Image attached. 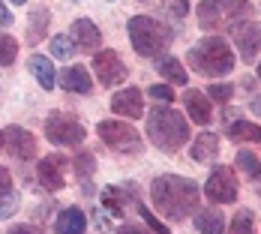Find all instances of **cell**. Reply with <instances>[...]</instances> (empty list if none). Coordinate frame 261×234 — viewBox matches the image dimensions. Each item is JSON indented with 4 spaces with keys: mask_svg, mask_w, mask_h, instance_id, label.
<instances>
[{
    "mask_svg": "<svg viewBox=\"0 0 261 234\" xmlns=\"http://www.w3.org/2000/svg\"><path fill=\"white\" fill-rule=\"evenodd\" d=\"M150 198L162 216H168L171 222H183L189 213H198L201 192L195 180L180 177V174H159L150 183Z\"/></svg>",
    "mask_w": 261,
    "mask_h": 234,
    "instance_id": "obj_1",
    "label": "cell"
},
{
    "mask_svg": "<svg viewBox=\"0 0 261 234\" xmlns=\"http://www.w3.org/2000/svg\"><path fill=\"white\" fill-rule=\"evenodd\" d=\"M147 138L162 153H177L189 141V123L171 105H159V108H153L147 114Z\"/></svg>",
    "mask_w": 261,
    "mask_h": 234,
    "instance_id": "obj_2",
    "label": "cell"
},
{
    "mask_svg": "<svg viewBox=\"0 0 261 234\" xmlns=\"http://www.w3.org/2000/svg\"><path fill=\"white\" fill-rule=\"evenodd\" d=\"M186 60H189V66L198 75H207V78H222L234 69V51H231V45L222 36H204V39H198L189 48Z\"/></svg>",
    "mask_w": 261,
    "mask_h": 234,
    "instance_id": "obj_3",
    "label": "cell"
},
{
    "mask_svg": "<svg viewBox=\"0 0 261 234\" xmlns=\"http://www.w3.org/2000/svg\"><path fill=\"white\" fill-rule=\"evenodd\" d=\"M129 39L132 48L141 54V57H159V54L168 48L171 42V30L156 21V18H147V15H132L129 18Z\"/></svg>",
    "mask_w": 261,
    "mask_h": 234,
    "instance_id": "obj_4",
    "label": "cell"
},
{
    "mask_svg": "<svg viewBox=\"0 0 261 234\" xmlns=\"http://www.w3.org/2000/svg\"><path fill=\"white\" fill-rule=\"evenodd\" d=\"M45 135L48 141L60 144V147H79L84 141V126L75 114H66V111H51L45 117Z\"/></svg>",
    "mask_w": 261,
    "mask_h": 234,
    "instance_id": "obj_5",
    "label": "cell"
},
{
    "mask_svg": "<svg viewBox=\"0 0 261 234\" xmlns=\"http://www.w3.org/2000/svg\"><path fill=\"white\" fill-rule=\"evenodd\" d=\"M99 138H102L105 144L111 147V150H117V153H138L141 150V135L132 129L129 123H120V120H102L99 126Z\"/></svg>",
    "mask_w": 261,
    "mask_h": 234,
    "instance_id": "obj_6",
    "label": "cell"
},
{
    "mask_svg": "<svg viewBox=\"0 0 261 234\" xmlns=\"http://www.w3.org/2000/svg\"><path fill=\"white\" fill-rule=\"evenodd\" d=\"M204 195H207L213 204H231L237 201V180L234 171L228 165H216V171L207 177L204 183Z\"/></svg>",
    "mask_w": 261,
    "mask_h": 234,
    "instance_id": "obj_7",
    "label": "cell"
},
{
    "mask_svg": "<svg viewBox=\"0 0 261 234\" xmlns=\"http://www.w3.org/2000/svg\"><path fill=\"white\" fill-rule=\"evenodd\" d=\"M231 36L237 42V51H240V60L243 63H252L261 51V24L258 21H237L231 24Z\"/></svg>",
    "mask_w": 261,
    "mask_h": 234,
    "instance_id": "obj_8",
    "label": "cell"
},
{
    "mask_svg": "<svg viewBox=\"0 0 261 234\" xmlns=\"http://www.w3.org/2000/svg\"><path fill=\"white\" fill-rule=\"evenodd\" d=\"M93 69H96L99 84H105V87H114V84H120L123 78L129 75V69H126V63L120 60V54L111 51V48L93 54Z\"/></svg>",
    "mask_w": 261,
    "mask_h": 234,
    "instance_id": "obj_9",
    "label": "cell"
},
{
    "mask_svg": "<svg viewBox=\"0 0 261 234\" xmlns=\"http://www.w3.org/2000/svg\"><path fill=\"white\" fill-rule=\"evenodd\" d=\"M66 168H69V159L60 153H51L36 165V177L48 192H57V189L66 186Z\"/></svg>",
    "mask_w": 261,
    "mask_h": 234,
    "instance_id": "obj_10",
    "label": "cell"
},
{
    "mask_svg": "<svg viewBox=\"0 0 261 234\" xmlns=\"http://www.w3.org/2000/svg\"><path fill=\"white\" fill-rule=\"evenodd\" d=\"M3 138H6V150L12 153V159H18V162H27V159H33L36 156V138H33V132L21 129V126H9V129L3 132Z\"/></svg>",
    "mask_w": 261,
    "mask_h": 234,
    "instance_id": "obj_11",
    "label": "cell"
},
{
    "mask_svg": "<svg viewBox=\"0 0 261 234\" xmlns=\"http://www.w3.org/2000/svg\"><path fill=\"white\" fill-rule=\"evenodd\" d=\"M111 111L120 117H141L144 114V93L138 87H126L111 96Z\"/></svg>",
    "mask_w": 261,
    "mask_h": 234,
    "instance_id": "obj_12",
    "label": "cell"
},
{
    "mask_svg": "<svg viewBox=\"0 0 261 234\" xmlns=\"http://www.w3.org/2000/svg\"><path fill=\"white\" fill-rule=\"evenodd\" d=\"M72 42L79 45L81 51H93L102 45V33L96 30V24L90 21V18H75L72 21Z\"/></svg>",
    "mask_w": 261,
    "mask_h": 234,
    "instance_id": "obj_13",
    "label": "cell"
},
{
    "mask_svg": "<svg viewBox=\"0 0 261 234\" xmlns=\"http://www.w3.org/2000/svg\"><path fill=\"white\" fill-rule=\"evenodd\" d=\"M57 81H60V87H63L66 93H90V90H93L90 72H87L84 66H79V63H72L69 69H63Z\"/></svg>",
    "mask_w": 261,
    "mask_h": 234,
    "instance_id": "obj_14",
    "label": "cell"
},
{
    "mask_svg": "<svg viewBox=\"0 0 261 234\" xmlns=\"http://www.w3.org/2000/svg\"><path fill=\"white\" fill-rule=\"evenodd\" d=\"M183 105H186V111H189V117L195 120V123H201V126H207L210 120H213V111H210V99L204 96V90H186L183 93Z\"/></svg>",
    "mask_w": 261,
    "mask_h": 234,
    "instance_id": "obj_15",
    "label": "cell"
},
{
    "mask_svg": "<svg viewBox=\"0 0 261 234\" xmlns=\"http://www.w3.org/2000/svg\"><path fill=\"white\" fill-rule=\"evenodd\" d=\"M54 231L57 234H84L87 231V216L79 207H63L57 222H54Z\"/></svg>",
    "mask_w": 261,
    "mask_h": 234,
    "instance_id": "obj_16",
    "label": "cell"
},
{
    "mask_svg": "<svg viewBox=\"0 0 261 234\" xmlns=\"http://www.w3.org/2000/svg\"><path fill=\"white\" fill-rule=\"evenodd\" d=\"M27 66H30V72H33V78L39 81L42 90H51L54 84H57V78H54V63L45 57V54H30Z\"/></svg>",
    "mask_w": 261,
    "mask_h": 234,
    "instance_id": "obj_17",
    "label": "cell"
},
{
    "mask_svg": "<svg viewBox=\"0 0 261 234\" xmlns=\"http://www.w3.org/2000/svg\"><path fill=\"white\" fill-rule=\"evenodd\" d=\"M216 156H219V138L213 132H201L192 141V159L195 162H213Z\"/></svg>",
    "mask_w": 261,
    "mask_h": 234,
    "instance_id": "obj_18",
    "label": "cell"
},
{
    "mask_svg": "<svg viewBox=\"0 0 261 234\" xmlns=\"http://www.w3.org/2000/svg\"><path fill=\"white\" fill-rule=\"evenodd\" d=\"M195 228L201 234H225V216L219 210H198Z\"/></svg>",
    "mask_w": 261,
    "mask_h": 234,
    "instance_id": "obj_19",
    "label": "cell"
},
{
    "mask_svg": "<svg viewBox=\"0 0 261 234\" xmlns=\"http://www.w3.org/2000/svg\"><path fill=\"white\" fill-rule=\"evenodd\" d=\"M156 72L165 78V81H171V84H186V81H189V75H186V69H183V63L177 57H159Z\"/></svg>",
    "mask_w": 261,
    "mask_h": 234,
    "instance_id": "obj_20",
    "label": "cell"
},
{
    "mask_svg": "<svg viewBox=\"0 0 261 234\" xmlns=\"http://www.w3.org/2000/svg\"><path fill=\"white\" fill-rule=\"evenodd\" d=\"M228 135H231L234 141H258L261 144V126L249 123V120H234V123H228Z\"/></svg>",
    "mask_w": 261,
    "mask_h": 234,
    "instance_id": "obj_21",
    "label": "cell"
},
{
    "mask_svg": "<svg viewBox=\"0 0 261 234\" xmlns=\"http://www.w3.org/2000/svg\"><path fill=\"white\" fill-rule=\"evenodd\" d=\"M48 21H51V12H48L45 6H36V9L30 12V30H27V39H30V42H39V39H42V30L48 27Z\"/></svg>",
    "mask_w": 261,
    "mask_h": 234,
    "instance_id": "obj_22",
    "label": "cell"
},
{
    "mask_svg": "<svg viewBox=\"0 0 261 234\" xmlns=\"http://www.w3.org/2000/svg\"><path fill=\"white\" fill-rule=\"evenodd\" d=\"M234 165L246 174V177H252V180H258L261 177V162H258V156L252 153V150H237Z\"/></svg>",
    "mask_w": 261,
    "mask_h": 234,
    "instance_id": "obj_23",
    "label": "cell"
},
{
    "mask_svg": "<svg viewBox=\"0 0 261 234\" xmlns=\"http://www.w3.org/2000/svg\"><path fill=\"white\" fill-rule=\"evenodd\" d=\"M48 51H51L57 60H69L72 54L79 51V45L72 42V36H63V33H57V36H51V42H48Z\"/></svg>",
    "mask_w": 261,
    "mask_h": 234,
    "instance_id": "obj_24",
    "label": "cell"
},
{
    "mask_svg": "<svg viewBox=\"0 0 261 234\" xmlns=\"http://www.w3.org/2000/svg\"><path fill=\"white\" fill-rule=\"evenodd\" d=\"M198 24L204 27V30H213V27L222 24V15H219V9H216L213 3H207V0L198 6Z\"/></svg>",
    "mask_w": 261,
    "mask_h": 234,
    "instance_id": "obj_25",
    "label": "cell"
},
{
    "mask_svg": "<svg viewBox=\"0 0 261 234\" xmlns=\"http://www.w3.org/2000/svg\"><path fill=\"white\" fill-rule=\"evenodd\" d=\"M231 234H255V216H252V210H240L234 216V222H231Z\"/></svg>",
    "mask_w": 261,
    "mask_h": 234,
    "instance_id": "obj_26",
    "label": "cell"
},
{
    "mask_svg": "<svg viewBox=\"0 0 261 234\" xmlns=\"http://www.w3.org/2000/svg\"><path fill=\"white\" fill-rule=\"evenodd\" d=\"M18 57V42L9 33H0V66H9Z\"/></svg>",
    "mask_w": 261,
    "mask_h": 234,
    "instance_id": "obj_27",
    "label": "cell"
},
{
    "mask_svg": "<svg viewBox=\"0 0 261 234\" xmlns=\"http://www.w3.org/2000/svg\"><path fill=\"white\" fill-rule=\"evenodd\" d=\"M102 204H105L108 210H111L114 216H120V213H123V192H120L117 186H105V192H102Z\"/></svg>",
    "mask_w": 261,
    "mask_h": 234,
    "instance_id": "obj_28",
    "label": "cell"
},
{
    "mask_svg": "<svg viewBox=\"0 0 261 234\" xmlns=\"http://www.w3.org/2000/svg\"><path fill=\"white\" fill-rule=\"evenodd\" d=\"M18 210V192L9 186L6 192H0V219H9Z\"/></svg>",
    "mask_w": 261,
    "mask_h": 234,
    "instance_id": "obj_29",
    "label": "cell"
},
{
    "mask_svg": "<svg viewBox=\"0 0 261 234\" xmlns=\"http://www.w3.org/2000/svg\"><path fill=\"white\" fill-rule=\"evenodd\" d=\"M249 15H252V6H249L246 0H231V3H228V21H231V24H237L240 18H249Z\"/></svg>",
    "mask_w": 261,
    "mask_h": 234,
    "instance_id": "obj_30",
    "label": "cell"
},
{
    "mask_svg": "<svg viewBox=\"0 0 261 234\" xmlns=\"http://www.w3.org/2000/svg\"><path fill=\"white\" fill-rule=\"evenodd\" d=\"M135 207H138V216H141V219H144V222H147V225H150V228H153L156 234H168V228H165V225H162V222H159L156 216H153L150 210L144 207V204H141L138 198H135Z\"/></svg>",
    "mask_w": 261,
    "mask_h": 234,
    "instance_id": "obj_31",
    "label": "cell"
},
{
    "mask_svg": "<svg viewBox=\"0 0 261 234\" xmlns=\"http://www.w3.org/2000/svg\"><path fill=\"white\" fill-rule=\"evenodd\" d=\"M204 93H210V99H213V102H228V99H231V93H234V87H231V84H210Z\"/></svg>",
    "mask_w": 261,
    "mask_h": 234,
    "instance_id": "obj_32",
    "label": "cell"
},
{
    "mask_svg": "<svg viewBox=\"0 0 261 234\" xmlns=\"http://www.w3.org/2000/svg\"><path fill=\"white\" fill-rule=\"evenodd\" d=\"M147 93H150L156 102H168V105H171V99H174V90H171V84H153Z\"/></svg>",
    "mask_w": 261,
    "mask_h": 234,
    "instance_id": "obj_33",
    "label": "cell"
},
{
    "mask_svg": "<svg viewBox=\"0 0 261 234\" xmlns=\"http://www.w3.org/2000/svg\"><path fill=\"white\" fill-rule=\"evenodd\" d=\"M72 165H75V171H79L81 177L87 180V177H90V171H93V156H90V153H79V159H75Z\"/></svg>",
    "mask_w": 261,
    "mask_h": 234,
    "instance_id": "obj_34",
    "label": "cell"
},
{
    "mask_svg": "<svg viewBox=\"0 0 261 234\" xmlns=\"http://www.w3.org/2000/svg\"><path fill=\"white\" fill-rule=\"evenodd\" d=\"M165 9L174 15V18H183L189 12V0H165Z\"/></svg>",
    "mask_w": 261,
    "mask_h": 234,
    "instance_id": "obj_35",
    "label": "cell"
},
{
    "mask_svg": "<svg viewBox=\"0 0 261 234\" xmlns=\"http://www.w3.org/2000/svg\"><path fill=\"white\" fill-rule=\"evenodd\" d=\"M12 21H15V18H12V12H9V9H6V3L0 0V27H9Z\"/></svg>",
    "mask_w": 261,
    "mask_h": 234,
    "instance_id": "obj_36",
    "label": "cell"
},
{
    "mask_svg": "<svg viewBox=\"0 0 261 234\" xmlns=\"http://www.w3.org/2000/svg\"><path fill=\"white\" fill-rule=\"evenodd\" d=\"M9 186H12V174H9V171L0 165V192H6Z\"/></svg>",
    "mask_w": 261,
    "mask_h": 234,
    "instance_id": "obj_37",
    "label": "cell"
},
{
    "mask_svg": "<svg viewBox=\"0 0 261 234\" xmlns=\"http://www.w3.org/2000/svg\"><path fill=\"white\" fill-rule=\"evenodd\" d=\"M117 234H150L147 228H141V225H120Z\"/></svg>",
    "mask_w": 261,
    "mask_h": 234,
    "instance_id": "obj_38",
    "label": "cell"
},
{
    "mask_svg": "<svg viewBox=\"0 0 261 234\" xmlns=\"http://www.w3.org/2000/svg\"><path fill=\"white\" fill-rule=\"evenodd\" d=\"M6 234H39V231H36L33 225H12Z\"/></svg>",
    "mask_w": 261,
    "mask_h": 234,
    "instance_id": "obj_39",
    "label": "cell"
},
{
    "mask_svg": "<svg viewBox=\"0 0 261 234\" xmlns=\"http://www.w3.org/2000/svg\"><path fill=\"white\" fill-rule=\"evenodd\" d=\"M249 108H252L255 114H261V96H258V99H252V102H249Z\"/></svg>",
    "mask_w": 261,
    "mask_h": 234,
    "instance_id": "obj_40",
    "label": "cell"
},
{
    "mask_svg": "<svg viewBox=\"0 0 261 234\" xmlns=\"http://www.w3.org/2000/svg\"><path fill=\"white\" fill-rule=\"evenodd\" d=\"M3 144H6V138H3V132H0V147H3Z\"/></svg>",
    "mask_w": 261,
    "mask_h": 234,
    "instance_id": "obj_41",
    "label": "cell"
},
{
    "mask_svg": "<svg viewBox=\"0 0 261 234\" xmlns=\"http://www.w3.org/2000/svg\"><path fill=\"white\" fill-rule=\"evenodd\" d=\"M207 3H213V6H219V3H222V0H207Z\"/></svg>",
    "mask_w": 261,
    "mask_h": 234,
    "instance_id": "obj_42",
    "label": "cell"
},
{
    "mask_svg": "<svg viewBox=\"0 0 261 234\" xmlns=\"http://www.w3.org/2000/svg\"><path fill=\"white\" fill-rule=\"evenodd\" d=\"M12 3H21V6H24V3H27V0H12Z\"/></svg>",
    "mask_w": 261,
    "mask_h": 234,
    "instance_id": "obj_43",
    "label": "cell"
},
{
    "mask_svg": "<svg viewBox=\"0 0 261 234\" xmlns=\"http://www.w3.org/2000/svg\"><path fill=\"white\" fill-rule=\"evenodd\" d=\"M258 78H261V63H258Z\"/></svg>",
    "mask_w": 261,
    "mask_h": 234,
    "instance_id": "obj_44",
    "label": "cell"
},
{
    "mask_svg": "<svg viewBox=\"0 0 261 234\" xmlns=\"http://www.w3.org/2000/svg\"><path fill=\"white\" fill-rule=\"evenodd\" d=\"M141 3H147V0H141Z\"/></svg>",
    "mask_w": 261,
    "mask_h": 234,
    "instance_id": "obj_45",
    "label": "cell"
},
{
    "mask_svg": "<svg viewBox=\"0 0 261 234\" xmlns=\"http://www.w3.org/2000/svg\"><path fill=\"white\" fill-rule=\"evenodd\" d=\"M258 195H261V189H258Z\"/></svg>",
    "mask_w": 261,
    "mask_h": 234,
    "instance_id": "obj_46",
    "label": "cell"
}]
</instances>
